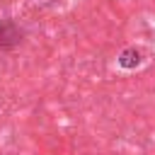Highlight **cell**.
<instances>
[{"mask_svg":"<svg viewBox=\"0 0 155 155\" xmlns=\"http://www.w3.org/2000/svg\"><path fill=\"white\" fill-rule=\"evenodd\" d=\"M24 31L12 22V19H2L0 22V51H12L22 44Z\"/></svg>","mask_w":155,"mask_h":155,"instance_id":"obj_1","label":"cell"},{"mask_svg":"<svg viewBox=\"0 0 155 155\" xmlns=\"http://www.w3.org/2000/svg\"><path fill=\"white\" fill-rule=\"evenodd\" d=\"M140 61H143L140 48H126V51H121V56H119V65H121V68H126V70H131V68L140 65Z\"/></svg>","mask_w":155,"mask_h":155,"instance_id":"obj_2","label":"cell"}]
</instances>
